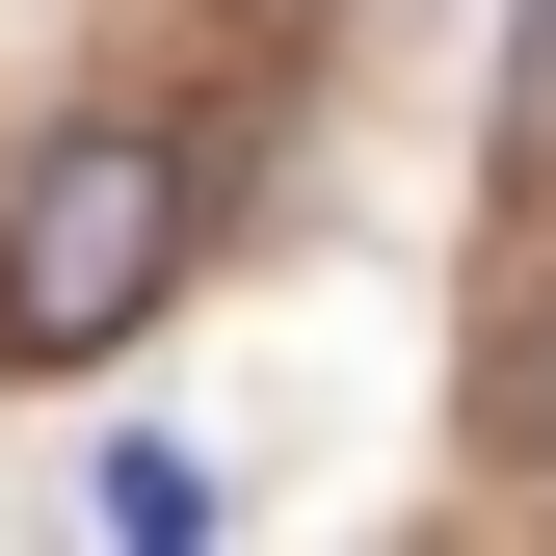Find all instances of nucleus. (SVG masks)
<instances>
[{
	"label": "nucleus",
	"instance_id": "obj_3",
	"mask_svg": "<svg viewBox=\"0 0 556 556\" xmlns=\"http://www.w3.org/2000/svg\"><path fill=\"white\" fill-rule=\"evenodd\" d=\"M530 451H556V318H530Z\"/></svg>",
	"mask_w": 556,
	"mask_h": 556
},
{
	"label": "nucleus",
	"instance_id": "obj_2",
	"mask_svg": "<svg viewBox=\"0 0 556 556\" xmlns=\"http://www.w3.org/2000/svg\"><path fill=\"white\" fill-rule=\"evenodd\" d=\"M504 132H556V0H504Z\"/></svg>",
	"mask_w": 556,
	"mask_h": 556
},
{
	"label": "nucleus",
	"instance_id": "obj_1",
	"mask_svg": "<svg viewBox=\"0 0 556 556\" xmlns=\"http://www.w3.org/2000/svg\"><path fill=\"white\" fill-rule=\"evenodd\" d=\"M160 292H186V160L160 132H53V160L0 186V344L80 371V344H132Z\"/></svg>",
	"mask_w": 556,
	"mask_h": 556
}]
</instances>
